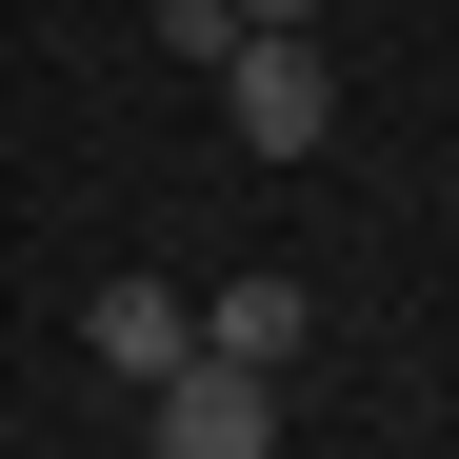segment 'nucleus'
Masks as SVG:
<instances>
[{"instance_id":"obj_1","label":"nucleus","mask_w":459,"mask_h":459,"mask_svg":"<svg viewBox=\"0 0 459 459\" xmlns=\"http://www.w3.org/2000/svg\"><path fill=\"white\" fill-rule=\"evenodd\" d=\"M220 120H240L260 160H320V140H340V60L299 21H240V40H220Z\"/></svg>"},{"instance_id":"obj_2","label":"nucleus","mask_w":459,"mask_h":459,"mask_svg":"<svg viewBox=\"0 0 459 459\" xmlns=\"http://www.w3.org/2000/svg\"><path fill=\"white\" fill-rule=\"evenodd\" d=\"M140 420H160V459H280V379L260 359H180V379H140Z\"/></svg>"},{"instance_id":"obj_3","label":"nucleus","mask_w":459,"mask_h":459,"mask_svg":"<svg viewBox=\"0 0 459 459\" xmlns=\"http://www.w3.org/2000/svg\"><path fill=\"white\" fill-rule=\"evenodd\" d=\"M81 359H100V379H180V359H200V299H180V280H100V299H81Z\"/></svg>"},{"instance_id":"obj_4","label":"nucleus","mask_w":459,"mask_h":459,"mask_svg":"<svg viewBox=\"0 0 459 459\" xmlns=\"http://www.w3.org/2000/svg\"><path fill=\"white\" fill-rule=\"evenodd\" d=\"M299 340H320V299H299V280H220V299H200V359H260V379H280Z\"/></svg>"},{"instance_id":"obj_5","label":"nucleus","mask_w":459,"mask_h":459,"mask_svg":"<svg viewBox=\"0 0 459 459\" xmlns=\"http://www.w3.org/2000/svg\"><path fill=\"white\" fill-rule=\"evenodd\" d=\"M240 21H320V0H240Z\"/></svg>"}]
</instances>
